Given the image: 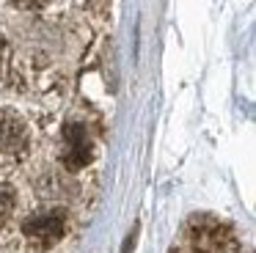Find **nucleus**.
Wrapping results in <instances>:
<instances>
[{"label": "nucleus", "mask_w": 256, "mask_h": 253, "mask_svg": "<svg viewBox=\"0 0 256 253\" xmlns=\"http://www.w3.org/2000/svg\"><path fill=\"white\" fill-rule=\"evenodd\" d=\"M28 121L12 108H0V170H12L28 157Z\"/></svg>", "instance_id": "1"}, {"label": "nucleus", "mask_w": 256, "mask_h": 253, "mask_svg": "<svg viewBox=\"0 0 256 253\" xmlns=\"http://www.w3.org/2000/svg\"><path fill=\"white\" fill-rule=\"evenodd\" d=\"M188 242L193 253H232L234 236L226 223L210 214H196L188 223Z\"/></svg>", "instance_id": "2"}, {"label": "nucleus", "mask_w": 256, "mask_h": 253, "mask_svg": "<svg viewBox=\"0 0 256 253\" xmlns=\"http://www.w3.org/2000/svg\"><path fill=\"white\" fill-rule=\"evenodd\" d=\"M22 234L39 250L58 245L66 234V212L64 209H44V212H36L30 218H25L22 223Z\"/></svg>", "instance_id": "3"}, {"label": "nucleus", "mask_w": 256, "mask_h": 253, "mask_svg": "<svg viewBox=\"0 0 256 253\" xmlns=\"http://www.w3.org/2000/svg\"><path fill=\"white\" fill-rule=\"evenodd\" d=\"M64 140H66V152H64V165L72 170L83 168L86 162L91 160V143L88 138H86L83 126H69L66 132H64Z\"/></svg>", "instance_id": "4"}, {"label": "nucleus", "mask_w": 256, "mask_h": 253, "mask_svg": "<svg viewBox=\"0 0 256 253\" xmlns=\"http://www.w3.org/2000/svg\"><path fill=\"white\" fill-rule=\"evenodd\" d=\"M12 212H14V187L0 182V228L12 220Z\"/></svg>", "instance_id": "5"}, {"label": "nucleus", "mask_w": 256, "mask_h": 253, "mask_svg": "<svg viewBox=\"0 0 256 253\" xmlns=\"http://www.w3.org/2000/svg\"><path fill=\"white\" fill-rule=\"evenodd\" d=\"M47 0H14V6L17 8H25V11H36V8H42Z\"/></svg>", "instance_id": "6"}, {"label": "nucleus", "mask_w": 256, "mask_h": 253, "mask_svg": "<svg viewBox=\"0 0 256 253\" xmlns=\"http://www.w3.org/2000/svg\"><path fill=\"white\" fill-rule=\"evenodd\" d=\"M3 64H6V42L0 38V77H3Z\"/></svg>", "instance_id": "7"}]
</instances>
